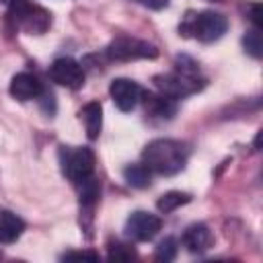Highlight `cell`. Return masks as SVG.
<instances>
[{"label":"cell","mask_w":263,"mask_h":263,"mask_svg":"<svg viewBox=\"0 0 263 263\" xmlns=\"http://www.w3.org/2000/svg\"><path fill=\"white\" fill-rule=\"evenodd\" d=\"M49 78L60 86L76 90V88H80L84 84V70L72 58H58L49 66Z\"/></svg>","instance_id":"52a82bcc"},{"label":"cell","mask_w":263,"mask_h":263,"mask_svg":"<svg viewBox=\"0 0 263 263\" xmlns=\"http://www.w3.org/2000/svg\"><path fill=\"white\" fill-rule=\"evenodd\" d=\"M0 2H6V4H10V0H0Z\"/></svg>","instance_id":"603a6c76"},{"label":"cell","mask_w":263,"mask_h":263,"mask_svg":"<svg viewBox=\"0 0 263 263\" xmlns=\"http://www.w3.org/2000/svg\"><path fill=\"white\" fill-rule=\"evenodd\" d=\"M10 95L16 101H31V99H37L39 95H43V86L37 76L29 74V72H21L10 80Z\"/></svg>","instance_id":"30bf717a"},{"label":"cell","mask_w":263,"mask_h":263,"mask_svg":"<svg viewBox=\"0 0 263 263\" xmlns=\"http://www.w3.org/2000/svg\"><path fill=\"white\" fill-rule=\"evenodd\" d=\"M152 82L160 90V95L171 97V99H183V97L193 95L201 88L197 74H187L181 70H177L173 74H158L152 78Z\"/></svg>","instance_id":"8992f818"},{"label":"cell","mask_w":263,"mask_h":263,"mask_svg":"<svg viewBox=\"0 0 263 263\" xmlns=\"http://www.w3.org/2000/svg\"><path fill=\"white\" fill-rule=\"evenodd\" d=\"M242 43H245V49H247L253 58H261V55H263V41H261V33H259V29L249 31V33L245 35Z\"/></svg>","instance_id":"ac0fdd59"},{"label":"cell","mask_w":263,"mask_h":263,"mask_svg":"<svg viewBox=\"0 0 263 263\" xmlns=\"http://www.w3.org/2000/svg\"><path fill=\"white\" fill-rule=\"evenodd\" d=\"M60 164H62V173L72 181V183H82L88 177H92L95 171V154L90 148H68L62 146L60 150Z\"/></svg>","instance_id":"7a4b0ae2"},{"label":"cell","mask_w":263,"mask_h":263,"mask_svg":"<svg viewBox=\"0 0 263 263\" xmlns=\"http://www.w3.org/2000/svg\"><path fill=\"white\" fill-rule=\"evenodd\" d=\"M142 162L150 168V173L158 175H175L185 168L187 162V148L185 144L171 140V138H158L146 144L142 152Z\"/></svg>","instance_id":"6da1fadb"},{"label":"cell","mask_w":263,"mask_h":263,"mask_svg":"<svg viewBox=\"0 0 263 263\" xmlns=\"http://www.w3.org/2000/svg\"><path fill=\"white\" fill-rule=\"evenodd\" d=\"M23 230H25V222L16 214H12L8 210L0 212V242L10 245V242L18 240Z\"/></svg>","instance_id":"7c38bea8"},{"label":"cell","mask_w":263,"mask_h":263,"mask_svg":"<svg viewBox=\"0 0 263 263\" xmlns=\"http://www.w3.org/2000/svg\"><path fill=\"white\" fill-rule=\"evenodd\" d=\"M109 95L119 111H132L140 101V86L129 78H115L109 86Z\"/></svg>","instance_id":"9c48e42d"},{"label":"cell","mask_w":263,"mask_h":263,"mask_svg":"<svg viewBox=\"0 0 263 263\" xmlns=\"http://www.w3.org/2000/svg\"><path fill=\"white\" fill-rule=\"evenodd\" d=\"M228 29V18L220 12H214V10H203L199 12L197 16L189 18L181 31L187 35V33H193L195 39L203 41V43H212V41H218Z\"/></svg>","instance_id":"3957f363"},{"label":"cell","mask_w":263,"mask_h":263,"mask_svg":"<svg viewBox=\"0 0 263 263\" xmlns=\"http://www.w3.org/2000/svg\"><path fill=\"white\" fill-rule=\"evenodd\" d=\"M175 99H171V97H164V95H160V97H146V107L154 113V115H160V117H171L173 113H175V103H173Z\"/></svg>","instance_id":"2e32d148"},{"label":"cell","mask_w":263,"mask_h":263,"mask_svg":"<svg viewBox=\"0 0 263 263\" xmlns=\"http://www.w3.org/2000/svg\"><path fill=\"white\" fill-rule=\"evenodd\" d=\"M183 245L191 253H203L214 245V234L205 224H191L183 232Z\"/></svg>","instance_id":"8fae6325"},{"label":"cell","mask_w":263,"mask_h":263,"mask_svg":"<svg viewBox=\"0 0 263 263\" xmlns=\"http://www.w3.org/2000/svg\"><path fill=\"white\" fill-rule=\"evenodd\" d=\"M160 226L162 222L158 216L150 212H134L125 222V234L138 242H148L158 234Z\"/></svg>","instance_id":"ba28073f"},{"label":"cell","mask_w":263,"mask_h":263,"mask_svg":"<svg viewBox=\"0 0 263 263\" xmlns=\"http://www.w3.org/2000/svg\"><path fill=\"white\" fill-rule=\"evenodd\" d=\"M10 14L14 23L29 35H41L51 25V14L45 8L25 0H10Z\"/></svg>","instance_id":"277c9868"},{"label":"cell","mask_w":263,"mask_h":263,"mask_svg":"<svg viewBox=\"0 0 263 263\" xmlns=\"http://www.w3.org/2000/svg\"><path fill=\"white\" fill-rule=\"evenodd\" d=\"M134 2H138L146 8H152V10H160V8L168 6V0H134Z\"/></svg>","instance_id":"44dd1931"},{"label":"cell","mask_w":263,"mask_h":263,"mask_svg":"<svg viewBox=\"0 0 263 263\" xmlns=\"http://www.w3.org/2000/svg\"><path fill=\"white\" fill-rule=\"evenodd\" d=\"M80 119L84 121L86 136L90 140H97L99 134H101V127H103V107H101V103H97V101L86 103L80 109Z\"/></svg>","instance_id":"4fadbf2b"},{"label":"cell","mask_w":263,"mask_h":263,"mask_svg":"<svg viewBox=\"0 0 263 263\" xmlns=\"http://www.w3.org/2000/svg\"><path fill=\"white\" fill-rule=\"evenodd\" d=\"M107 55L111 60H117V62H132V60H152L158 55V49L148 43V41H142V39H136V37H127V35H121V37H115L109 47H107Z\"/></svg>","instance_id":"5b68a950"},{"label":"cell","mask_w":263,"mask_h":263,"mask_svg":"<svg viewBox=\"0 0 263 263\" xmlns=\"http://www.w3.org/2000/svg\"><path fill=\"white\" fill-rule=\"evenodd\" d=\"M251 21L255 23L257 29L263 25V21H261V4H253L251 6Z\"/></svg>","instance_id":"7402d4cb"},{"label":"cell","mask_w":263,"mask_h":263,"mask_svg":"<svg viewBox=\"0 0 263 263\" xmlns=\"http://www.w3.org/2000/svg\"><path fill=\"white\" fill-rule=\"evenodd\" d=\"M66 261H99V255L92 251H70L64 255Z\"/></svg>","instance_id":"ffe728a7"},{"label":"cell","mask_w":263,"mask_h":263,"mask_svg":"<svg viewBox=\"0 0 263 263\" xmlns=\"http://www.w3.org/2000/svg\"><path fill=\"white\" fill-rule=\"evenodd\" d=\"M123 177L125 181L136 187V189H144L150 185V168L142 162V164H129L125 171H123Z\"/></svg>","instance_id":"5bb4252c"},{"label":"cell","mask_w":263,"mask_h":263,"mask_svg":"<svg viewBox=\"0 0 263 263\" xmlns=\"http://www.w3.org/2000/svg\"><path fill=\"white\" fill-rule=\"evenodd\" d=\"M189 201H191V195H189V193H183V191H168V193L160 195V199L156 201V208H158V212L168 214V212H173V210H177V208H181V205H185V203H189Z\"/></svg>","instance_id":"9a60e30c"},{"label":"cell","mask_w":263,"mask_h":263,"mask_svg":"<svg viewBox=\"0 0 263 263\" xmlns=\"http://www.w3.org/2000/svg\"><path fill=\"white\" fill-rule=\"evenodd\" d=\"M136 257V253H134V249L132 247H127V245H111L109 247V259H115V261H129V259H134Z\"/></svg>","instance_id":"d6986e66"},{"label":"cell","mask_w":263,"mask_h":263,"mask_svg":"<svg viewBox=\"0 0 263 263\" xmlns=\"http://www.w3.org/2000/svg\"><path fill=\"white\" fill-rule=\"evenodd\" d=\"M177 240L173 238V236H166L164 240H160L158 242V247H156V251H154V257H156V261H164V263H168V261H173L175 257H177Z\"/></svg>","instance_id":"e0dca14e"}]
</instances>
